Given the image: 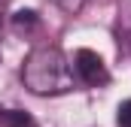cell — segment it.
<instances>
[{"label": "cell", "instance_id": "cell-1", "mask_svg": "<svg viewBox=\"0 0 131 127\" xmlns=\"http://www.w3.org/2000/svg\"><path fill=\"white\" fill-rule=\"evenodd\" d=\"M21 82L37 97H58L76 88L73 64L58 45H37L21 64Z\"/></svg>", "mask_w": 131, "mask_h": 127}, {"label": "cell", "instance_id": "cell-2", "mask_svg": "<svg viewBox=\"0 0 131 127\" xmlns=\"http://www.w3.org/2000/svg\"><path fill=\"white\" fill-rule=\"evenodd\" d=\"M70 64H73L76 85H82V88H104V85H110V70H107V64H104V58L98 52L76 49Z\"/></svg>", "mask_w": 131, "mask_h": 127}, {"label": "cell", "instance_id": "cell-3", "mask_svg": "<svg viewBox=\"0 0 131 127\" xmlns=\"http://www.w3.org/2000/svg\"><path fill=\"white\" fill-rule=\"evenodd\" d=\"M12 27L18 33H31L40 27V15L34 12V9H18L15 15H12Z\"/></svg>", "mask_w": 131, "mask_h": 127}, {"label": "cell", "instance_id": "cell-4", "mask_svg": "<svg viewBox=\"0 0 131 127\" xmlns=\"http://www.w3.org/2000/svg\"><path fill=\"white\" fill-rule=\"evenodd\" d=\"M116 121H119V127H131V97L125 100V103H119V115H116Z\"/></svg>", "mask_w": 131, "mask_h": 127}, {"label": "cell", "instance_id": "cell-5", "mask_svg": "<svg viewBox=\"0 0 131 127\" xmlns=\"http://www.w3.org/2000/svg\"><path fill=\"white\" fill-rule=\"evenodd\" d=\"M52 3H55L58 9H64V12H70V15H73V12H79V9L85 6V0H52Z\"/></svg>", "mask_w": 131, "mask_h": 127}]
</instances>
